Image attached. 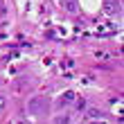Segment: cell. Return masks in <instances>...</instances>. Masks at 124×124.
Returning <instances> with one entry per match:
<instances>
[{"instance_id": "6da1fadb", "label": "cell", "mask_w": 124, "mask_h": 124, "mask_svg": "<svg viewBox=\"0 0 124 124\" xmlns=\"http://www.w3.org/2000/svg\"><path fill=\"white\" fill-rule=\"evenodd\" d=\"M27 111H30L32 115H43L50 111V97L47 95H34V97H30V101H27Z\"/></svg>"}, {"instance_id": "7a4b0ae2", "label": "cell", "mask_w": 124, "mask_h": 124, "mask_svg": "<svg viewBox=\"0 0 124 124\" xmlns=\"http://www.w3.org/2000/svg\"><path fill=\"white\" fill-rule=\"evenodd\" d=\"M104 9L108 14H117L122 9V0H104Z\"/></svg>"}, {"instance_id": "3957f363", "label": "cell", "mask_w": 124, "mask_h": 124, "mask_svg": "<svg viewBox=\"0 0 124 124\" xmlns=\"http://www.w3.org/2000/svg\"><path fill=\"white\" fill-rule=\"evenodd\" d=\"M72 101H75V93L72 90H65L63 95H61V99H59V106L63 108V106H70Z\"/></svg>"}, {"instance_id": "277c9868", "label": "cell", "mask_w": 124, "mask_h": 124, "mask_svg": "<svg viewBox=\"0 0 124 124\" xmlns=\"http://www.w3.org/2000/svg\"><path fill=\"white\" fill-rule=\"evenodd\" d=\"M86 115H88L90 120H101V117H104V113H101L99 108H88V113H86Z\"/></svg>"}, {"instance_id": "5b68a950", "label": "cell", "mask_w": 124, "mask_h": 124, "mask_svg": "<svg viewBox=\"0 0 124 124\" xmlns=\"http://www.w3.org/2000/svg\"><path fill=\"white\" fill-rule=\"evenodd\" d=\"M25 86H30V81H27V79H20V81H16V84H14V90H16V93H20V90L25 88Z\"/></svg>"}, {"instance_id": "8992f818", "label": "cell", "mask_w": 124, "mask_h": 124, "mask_svg": "<svg viewBox=\"0 0 124 124\" xmlns=\"http://www.w3.org/2000/svg\"><path fill=\"white\" fill-rule=\"evenodd\" d=\"M5 106H7V95H2V93H0V113L5 111Z\"/></svg>"}]
</instances>
